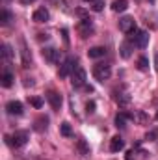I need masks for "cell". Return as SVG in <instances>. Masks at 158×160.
Here are the masks:
<instances>
[{
    "label": "cell",
    "instance_id": "6da1fadb",
    "mask_svg": "<svg viewBox=\"0 0 158 160\" xmlns=\"http://www.w3.org/2000/svg\"><path fill=\"white\" fill-rule=\"evenodd\" d=\"M93 77H95V80H99V82L110 80V77H112V65L110 63H97L93 67Z\"/></svg>",
    "mask_w": 158,
    "mask_h": 160
},
{
    "label": "cell",
    "instance_id": "7a4b0ae2",
    "mask_svg": "<svg viewBox=\"0 0 158 160\" xmlns=\"http://www.w3.org/2000/svg\"><path fill=\"white\" fill-rule=\"evenodd\" d=\"M86 82H87V73H86V69L80 67V65H77L75 71H73V75H71V84H73V88H77V89H78V88H84Z\"/></svg>",
    "mask_w": 158,
    "mask_h": 160
},
{
    "label": "cell",
    "instance_id": "3957f363",
    "mask_svg": "<svg viewBox=\"0 0 158 160\" xmlns=\"http://www.w3.org/2000/svg\"><path fill=\"white\" fill-rule=\"evenodd\" d=\"M128 41H130L134 47H138V48H145V47L149 45V32H145V30H136V32H132V36H130Z\"/></svg>",
    "mask_w": 158,
    "mask_h": 160
},
{
    "label": "cell",
    "instance_id": "277c9868",
    "mask_svg": "<svg viewBox=\"0 0 158 160\" xmlns=\"http://www.w3.org/2000/svg\"><path fill=\"white\" fill-rule=\"evenodd\" d=\"M77 65H78L77 58H73V56L65 58V60L62 62V65H60V78H67V77H71Z\"/></svg>",
    "mask_w": 158,
    "mask_h": 160
},
{
    "label": "cell",
    "instance_id": "5b68a950",
    "mask_svg": "<svg viewBox=\"0 0 158 160\" xmlns=\"http://www.w3.org/2000/svg\"><path fill=\"white\" fill-rule=\"evenodd\" d=\"M28 140H30L28 130H15V132L9 136V143H11L15 149H19V147H22V145H26V143H28Z\"/></svg>",
    "mask_w": 158,
    "mask_h": 160
},
{
    "label": "cell",
    "instance_id": "8992f818",
    "mask_svg": "<svg viewBox=\"0 0 158 160\" xmlns=\"http://www.w3.org/2000/svg\"><path fill=\"white\" fill-rule=\"evenodd\" d=\"M77 28H78V34L82 38H89V36H93V32H95V24H93V21H91L89 17H84L78 22Z\"/></svg>",
    "mask_w": 158,
    "mask_h": 160
},
{
    "label": "cell",
    "instance_id": "52a82bcc",
    "mask_svg": "<svg viewBox=\"0 0 158 160\" xmlns=\"http://www.w3.org/2000/svg\"><path fill=\"white\" fill-rule=\"evenodd\" d=\"M119 30H121L123 34H132V32H136L138 28H136L134 17H128V15L121 17V19H119Z\"/></svg>",
    "mask_w": 158,
    "mask_h": 160
},
{
    "label": "cell",
    "instance_id": "ba28073f",
    "mask_svg": "<svg viewBox=\"0 0 158 160\" xmlns=\"http://www.w3.org/2000/svg\"><path fill=\"white\" fill-rule=\"evenodd\" d=\"M43 58L48 62V63H58L62 60V50L54 48V47H45L43 48Z\"/></svg>",
    "mask_w": 158,
    "mask_h": 160
},
{
    "label": "cell",
    "instance_id": "9c48e42d",
    "mask_svg": "<svg viewBox=\"0 0 158 160\" xmlns=\"http://www.w3.org/2000/svg\"><path fill=\"white\" fill-rule=\"evenodd\" d=\"M116 93H117V95H116V102H117L121 108H126V106L130 104V101H132L130 91H128V89H119V91L116 89Z\"/></svg>",
    "mask_w": 158,
    "mask_h": 160
},
{
    "label": "cell",
    "instance_id": "30bf717a",
    "mask_svg": "<svg viewBox=\"0 0 158 160\" xmlns=\"http://www.w3.org/2000/svg\"><path fill=\"white\" fill-rule=\"evenodd\" d=\"M126 116H128V119L130 121H134V123H138V125H145V123H149V116H147L145 112H141V110L126 112Z\"/></svg>",
    "mask_w": 158,
    "mask_h": 160
},
{
    "label": "cell",
    "instance_id": "8fae6325",
    "mask_svg": "<svg viewBox=\"0 0 158 160\" xmlns=\"http://www.w3.org/2000/svg\"><path fill=\"white\" fill-rule=\"evenodd\" d=\"M47 101L52 106V110H60L62 108V102H63V99H62V95L58 91H48L47 93Z\"/></svg>",
    "mask_w": 158,
    "mask_h": 160
},
{
    "label": "cell",
    "instance_id": "7c38bea8",
    "mask_svg": "<svg viewBox=\"0 0 158 160\" xmlns=\"http://www.w3.org/2000/svg\"><path fill=\"white\" fill-rule=\"evenodd\" d=\"M6 110H7V114H9V116H22L24 106H22V102H21V101H9V102L6 104Z\"/></svg>",
    "mask_w": 158,
    "mask_h": 160
},
{
    "label": "cell",
    "instance_id": "4fadbf2b",
    "mask_svg": "<svg viewBox=\"0 0 158 160\" xmlns=\"http://www.w3.org/2000/svg\"><path fill=\"white\" fill-rule=\"evenodd\" d=\"M21 58H22V67H30L32 65V54H30V50H28V45H26V41L21 39Z\"/></svg>",
    "mask_w": 158,
    "mask_h": 160
},
{
    "label": "cell",
    "instance_id": "5bb4252c",
    "mask_svg": "<svg viewBox=\"0 0 158 160\" xmlns=\"http://www.w3.org/2000/svg\"><path fill=\"white\" fill-rule=\"evenodd\" d=\"M48 19H50V13H48V9L45 6L43 8H37L34 11V15H32V21L34 22H48Z\"/></svg>",
    "mask_w": 158,
    "mask_h": 160
},
{
    "label": "cell",
    "instance_id": "9a60e30c",
    "mask_svg": "<svg viewBox=\"0 0 158 160\" xmlns=\"http://www.w3.org/2000/svg\"><path fill=\"white\" fill-rule=\"evenodd\" d=\"M132 50H134V45L130 43V41H125V43H121V47H119V54H121V58H130L132 56Z\"/></svg>",
    "mask_w": 158,
    "mask_h": 160
},
{
    "label": "cell",
    "instance_id": "2e32d148",
    "mask_svg": "<svg viewBox=\"0 0 158 160\" xmlns=\"http://www.w3.org/2000/svg\"><path fill=\"white\" fill-rule=\"evenodd\" d=\"M48 128V118L47 116H39L37 119L34 121V130H37V132H45Z\"/></svg>",
    "mask_w": 158,
    "mask_h": 160
},
{
    "label": "cell",
    "instance_id": "e0dca14e",
    "mask_svg": "<svg viewBox=\"0 0 158 160\" xmlns=\"http://www.w3.org/2000/svg\"><path fill=\"white\" fill-rule=\"evenodd\" d=\"M110 149H112L114 153L123 151V149H125V140H123L121 136H114V138H112V142H110Z\"/></svg>",
    "mask_w": 158,
    "mask_h": 160
},
{
    "label": "cell",
    "instance_id": "ac0fdd59",
    "mask_svg": "<svg viewBox=\"0 0 158 160\" xmlns=\"http://www.w3.org/2000/svg\"><path fill=\"white\" fill-rule=\"evenodd\" d=\"M13 73L11 71H2V75H0V84L4 86V88H11V84H13Z\"/></svg>",
    "mask_w": 158,
    "mask_h": 160
},
{
    "label": "cell",
    "instance_id": "d6986e66",
    "mask_svg": "<svg viewBox=\"0 0 158 160\" xmlns=\"http://www.w3.org/2000/svg\"><path fill=\"white\" fill-rule=\"evenodd\" d=\"M106 54V48L104 47H91L89 50H87V56L91 58V60H97V58H102Z\"/></svg>",
    "mask_w": 158,
    "mask_h": 160
},
{
    "label": "cell",
    "instance_id": "ffe728a7",
    "mask_svg": "<svg viewBox=\"0 0 158 160\" xmlns=\"http://www.w3.org/2000/svg\"><path fill=\"white\" fill-rule=\"evenodd\" d=\"M126 8H128V0H114L112 2V11H116V13L126 11Z\"/></svg>",
    "mask_w": 158,
    "mask_h": 160
},
{
    "label": "cell",
    "instance_id": "44dd1931",
    "mask_svg": "<svg viewBox=\"0 0 158 160\" xmlns=\"http://www.w3.org/2000/svg\"><path fill=\"white\" fill-rule=\"evenodd\" d=\"M13 54H15V52H13V48H11L7 43H4V45H2V60L7 63V62H11V60H13Z\"/></svg>",
    "mask_w": 158,
    "mask_h": 160
},
{
    "label": "cell",
    "instance_id": "7402d4cb",
    "mask_svg": "<svg viewBox=\"0 0 158 160\" xmlns=\"http://www.w3.org/2000/svg\"><path fill=\"white\" fill-rule=\"evenodd\" d=\"M126 119H128L126 112L117 114V116H116V127H117V128H125V127H126Z\"/></svg>",
    "mask_w": 158,
    "mask_h": 160
},
{
    "label": "cell",
    "instance_id": "603a6c76",
    "mask_svg": "<svg viewBox=\"0 0 158 160\" xmlns=\"http://www.w3.org/2000/svg\"><path fill=\"white\" fill-rule=\"evenodd\" d=\"M138 69H140V71H147V69H149V58H147V56H141V58L138 60Z\"/></svg>",
    "mask_w": 158,
    "mask_h": 160
},
{
    "label": "cell",
    "instance_id": "cb8c5ba5",
    "mask_svg": "<svg viewBox=\"0 0 158 160\" xmlns=\"http://www.w3.org/2000/svg\"><path fill=\"white\" fill-rule=\"evenodd\" d=\"M9 21H11V13H9L7 9H2V13H0V22L6 26V24H9Z\"/></svg>",
    "mask_w": 158,
    "mask_h": 160
},
{
    "label": "cell",
    "instance_id": "d4e9b609",
    "mask_svg": "<svg viewBox=\"0 0 158 160\" xmlns=\"http://www.w3.org/2000/svg\"><path fill=\"white\" fill-rule=\"evenodd\" d=\"M60 130H62V134L63 136H73V130H71V125L69 123H62V127H60Z\"/></svg>",
    "mask_w": 158,
    "mask_h": 160
},
{
    "label": "cell",
    "instance_id": "484cf974",
    "mask_svg": "<svg viewBox=\"0 0 158 160\" xmlns=\"http://www.w3.org/2000/svg\"><path fill=\"white\" fill-rule=\"evenodd\" d=\"M91 9L93 11H102L104 9V2L102 0H93L91 2Z\"/></svg>",
    "mask_w": 158,
    "mask_h": 160
},
{
    "label": "cell",
    "instance_id": "4316f807",
    "mask_svg": "<svg viewBox=\"0 0 158 160\" xmlns=\"http://www.w3.org/2000/svg\"><path fill=\"white\" fill-rule=\"evenodd\" d=\"M30 104L39 110V108H43V99H39V97H30Z\"/></svg>",
    "mask_w": 158,
    "mask_h": 160
},
{
    "label": "cell",
    "instance_id": "83f0119b",
    "mask_svg": "<svg viewBox=\"0 0 158 160\" xmlns=\"http://www.w3.org/2000/svg\"><path fill=\"white\" fill-rule=\"evenodd\" d=\"M78 149H80V153L86 157V155H89V147H87V143L84 142V140H78Z\"/></svg>",
    "mask_w": 158,
    "mask_h": 160
},
{
    "label": "cell",
    "instance_id": "f1b7e54d",
    "mask_svg": "<svg viewBox=\"0 0 158 160\" xmlns=\"http://www.w3.org/2000/svg\"><path fill=\"white\" fill-rule=\"evenodd\" d=\"M86 112H87V114H93V112H95V102H93V101H89V102L86 104Z\"/></svg>",
    "mask_w": 158,
    "mask_h": 160
},
{
    "label": "cell",
    "instance_id": "f546056e",
    "mask_svg": "<svg viewBox=\"0 0 158 160\" xmlns=\"http://www.w3.org/2000/svg\"><path fill=\"white\" fill-rule=\"evenodd\" d=\"M19 2H21L22 6H30V4H34L36 0H19Z\"/></svg>",
    "mask_w": 158,
    "mask_h": 160
},
{
    "label": "cell",
    "instance_id": "4dcf8cb0",
    "mask_svg": "<svg viewBox=\"0 0 158 160\" xmlns=\"http://www.w3.org/2000/svg\"><path fill=\"white\" fill-rule=\"evenodd\" d=\"M24 86H34V82H32V78H26V82H24Z\"/></svg>",
    "mask_w": 158,
    "mask_h": 160
},
{
    "label": "cell",
    "instance_id": "1f68e13d",
    "mask_svg": "<svg viewBox=\"0 0 158 160\" xmlns=\"http://www.w3.org/2000/svg\"><path fill=\"white\" fill-rule=\"evenodd\" d=\"M155 67H156V71H158V52L155 54Z\"/></svg>",
    "mask_w": 158,
    "mask_h": 160
},
{
    "label": "cell",
    "instance_id": "d6a6232c",
    "mask_svg": "<svg viewBox=\"0 0 158 160\" xmlns=\"http://www.w3.org/2000/svg\"><path fill=\"white\" fill-rule=\"evenodd\" d=\"M86 2H93V0H86Z\"/></svg>",
    "mask_w": 158,
    "mask_h": 160
},
{
    "label": "cell",
    "instance_id": "836d02e7",
    "mask_svg": "<svg viewBox=\"0 0 158 160\" xmlns=\"http://www.w3.org/2000/svg\"><path fill=\"white\" fill-rule=\"evenodd\" d=\"M156 119H158V114H156Z\"/></svg>",
    "mask_w": 158,
    "mask_h": 160
}]
</instances>
